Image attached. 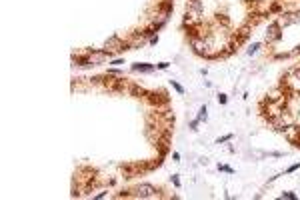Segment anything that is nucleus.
<instances>
[{
	"label": "nucleus",
	"instance_id": "nucleus-8",
	"mask_svg": "<svg viewBox=\"0 0 300 200\" xmlns=\"http://www.w3.org/2000/svg\"><path fill=\"white\" fill-rule=\"evenodd\" d=\"M226 140H232V134H226V136H222V138H218L216 144H222V142H226Z\"/></svg>",
	"mask_w": 300,
	"mask_h": 200
},
{
	"label": "nucleus",
	"instance_id": "nucleus-11",
	"mask_svg": "<svg viewBox=\"0 0 300 200\" xmlns=\"http://www.w3.org/2000/svg\"><path fill=\"white\" fill-rule=\"evenodd\" d=\"M218 102H220V104H226V96L220 94V96H218Z\"/></svg>",
	"mask_w": 300,
	"mask_h": 200
},
{
	"label": "nucleus",
	"instance_id": "nucleus-6",
	"mask_svg": "<svg viewBox=\"0 0 300 200\" xmlns=\"http://www.w3.org/2000/svg\"><path fill=\"white\" fill-rule=\"evenodd\" d=\"M170 84H172V86H174V90H176V92H180V94H184V88H182V86H180V84H178L176 80H170Z\"/></svg>",
	"mask_w": 300,
	"mask_h": 200
},
{
	"label": "nucleus",
	"instance_id": "nucleus-4",
	"mask_svg": "<svg viewBox=\"0 0 300 200\" xmlns=\"http://www.w3.org/2000/svg\"><path fill=\"white\" fill-rule=\"evenodd\" d=\"M132 70H136V72H152L154 64H134Z\"/></svg>",
	"mask_w": 300,
	"mask_h": 200
},
{
	"label": "nucleus",
	"instance_id": "nucleus-3",
	"mask_svg": "<svg viewBox=\"0 0 300 200\" xmlns=\"http://www.w3.org/2000/svg\"><path fill=\"white\" fill-rule=\"evenodd\" d=\"M294 22H298V14H286V18L282 16L280 20H278V24H294Z\"/></svg>",
	"mask_w": 300,
	"mask_h": 200
},
{
	"label": "nucleus",
	"instance_id": "nucleus-7",
	"mask_svg": "<svg viewBox=\"0 0 300 200\" xmlns=\"http://www.w3.org/2000/svg\"><path fill=\"white\" fill-rule=\"evenodd\" d=\"M282 198H288V200H296V194H294V192H282Z\"/></svg>",
	"mask_w": 300,
	"mask_h": 200
},
{
	"label": "nucleus",
	"instance_id": "nucleus-5",
	"mask_svg": "<svg viewBox=\"0 0 300 200\" xmlns=\"http://www.w3.org/2000/svg\"><path fill=\"white\" fill-rule=\"evenodd\" d=\"M206 116H208V114H206V106H202V108H200V114H198V118H196V120H198V122H200V120H206Z\"/></svg>",
	"mask_w": 300,
	"mask_h": 200
},
{
	"label": "nucleus",
	"instance_id": "nucleus-10",
	"mask_svg": "<svg viewBox=\"0 0 300 200\" xmlns=\"http://www.w3.org/2000/svg\"><path fill=\"white\" fill-rule=\"evenodd\" d=\"M158 68H160V70H166V68H168V62H160V64H158Z\"/></svg>",
	"mask_w": 300,
	"mask_h": 200
},
{
	"label": "nucleus",
	"instance_id": "nucleus-2",
	"mask_svg": "<svg viewBox=\"0 0 300 200\" xmlns=\"http://www.w3.org/2000/svg\"><path fill=\"white\" fill-rule=\"evenodd\" d=\"M282 34H280V24L278 22H272L270 24V28H268V32H266V38L268 40H278Z\"/></svg>",
	"mask_w": 300,
	"mask_h": 200
},
{
	"label": "nucleus",
	"instance_id": "nucleus-13",
	"mask_svg": "<svg viewBox=\"0 0 300 200\" xmlns=\"http://www.w3.org/2000/svg\"><path fill=\"white\" fill-rule=\"evenodd\" d=\"M296 168H300V164H294V166H290V168H288V172H294Z\"/></svg>",
	"mask_w": 300,
	"mask_h": 200
},
{
	"label": "nucleus",
	"instance_id": "nucleus-12",
	"mask_svg": "<svg viewBox=\"0 0 300 200\" xmlns=\"http://www.w3.org/2000/svg\"><path fill=\"white\" fill-rule=\"evenodd\" d=\"M172 182H174V186H176V188L180 186V180H178V176H172Z\"/></svg>",
	"mask_w": 300,
	"mask_h": 200
},
{
	"label": "nucleus",
	"instance_id": "nucleus-1",
	"mask_svg": "<svg viewBox=\"0 0 300 200\" xmlns=\"http://www.w3.org/2000/svg\"><path fill=\"white\" fill-rule=\"evenodd\" d=\"M156 194H158V190L154 186H150V184H140V186H136V196L138 198H154Z\"/></svg>",
	"mask_w": 300,
	"mask_h": 200
},
{
	"label": "nucleus",
	"instance_id": "nucleus-9",
	"mask_svg": "<svg viewBox=\"0 0 300 200\" xmlns=\"http://www.w3.org/2000/svg\"><path fill=\"white\" fill-rule=\"evenodd\" d=\"M258 48H260V44H252L250 48H248V54H254V52L258 50Z\"/></svg>",
	"mask_w": 300,
	"mask_h": 200
}]
</instances>
